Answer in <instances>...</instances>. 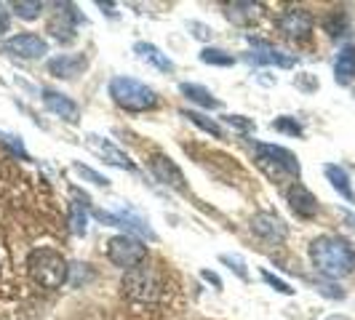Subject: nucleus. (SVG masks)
<instances>
[{
	"label": "nucleus",
	"mask_w": 355,
	"mask_h": 320,
	"mask_svg": "<svg viewBox=\"0 0 355 320\" xmlns=\"http://www.w3.org/2000/svg\"><path fill=\"white\" fill-rule=\"evenodd\" d=\"M310 262L320 275L339 281L355 272V249L337 235H320L310 243Z\"/></svg>",
	"instance_id": "obj_1"
},
{
	"label": "nucleus",
	"mask_w": 355,
	"mask_h": 320,
	"mask_svg": "<svg viewBox=\"0 0 355 320\" xmlns=\"http://www.w3.org/2000/svg\"><path fill=\"white\" fill-rule=\"evenodd\" d=\"M27 275L40 288L56 291V288H62V285L67 283L70 265H67V259L56 249L40 246V249H33L27 254Z\"/></svg>",
	"instance_id": "obj_2"
},
{
	"label": "nucleus",
	"mask_w": 355,
	"mask_h": 320,
	"mask_svg": "<svg viewBox=\"0 0 355 320\" xmlns=\"http://www.w3.org/2000/svg\"><path fill=\"white\" fill-rule=\"evenodd\" d=\"M110 99L121 107L123 112H150L158 107V94L150 89L147 83L137 80V78H128V75H115L110 80Z\"/></svg>",
	"instance_id": "obj_3"
},
{
	"label": "nucleus",
	"mask_w": 355,
	"mask_h": 320,
	"mask_svg": "<svg viewBox=\"0 0 355 320\" xmlns=\"http://www.w3.org/2000/svg\"><path fill=\"white\" fill-rule=\"evenodd\" d=\"M254 163L257 168L265 174L267 179L278 181V179H300L302 166L300 158L286 150L281 144H267V142H254Z\"/></svg>",
	"instance_id": "obj_4"
},
{
	"label": "nucleus",
	"mask_w": 355,
	"mask_h": 320,
	"mask_svg": "<svg viewBox=\"0 0 355 320\" xmlns=\"http://www.w3.org/2000/svg\"><path fill=\"white\" fill-rule=\"evenodd\" d=\"M147 259V246L142 243V238H134V235H115L107 240V262L118 269H134V267L144 265Z\"/></svg>",
	"instance_id": "obj_5"
},
{
	"label": "nucleus",
	"mask_w": 355,
	"mask_h": 320,
	"mask_svg": "<svg viewBox=\"0 0 355 320\" xmlns=\"http://www.w3.org/2000/svg\"><path fill=\"white\" fill-rule=\"evenodd\" d=\"M123 294L131 302H155L160 296V278L153 267L139 265L123 275Z\"/></svg>",
	"instance_id": "obj_6"
},
{
	"label": "nucleus",
	"mask_w": 355,
	"mask_h": 320,
	"mask_svg": "<svg viewBox=\"0 0 355 320\" xmlns=\"http://www.w3.org/2000/svg\"><path fill=\"white\" fill-rule=\"evenodd\" d=\"M94 216L102 222V224H107V227H121V230H125V235H139V238H147V240H158V235L153 232V227H150V222L144 219V216H139L137 211H131V208H121V211H102V208H94Z\"/></svg>",
	"instance_id": "obj_7"
},
{
	"label": "nucleus",
	"mask_w": 355,
	"mask_h": 320,
	"mask_svg": "<svg viewBox=\"0 0 355 320\" xmlns=\"http://www.w3.org/2000/svg\"><path fill=\"white\" fill-rule=\"evenodd\" d=\"M147 166H150V174L158 179L160 184L177 190V193H184L187 190V179H184V171L177 166V160L166 152H150L147 155Z\"/></svg>",
	"instance_id": "obj_8"
},
{
	"label": "nucleus",
	"mask_w": 355,
	"mask_h": 320,
	"mask_svg": "<svg viewBox=\"0 0 355 320\" xmlns=\"http://www.w3.org/2000/svg\"><path fill=\"white\" fill-rule=\"evenodd\" d=\"M86 21V19L78 14V8L72 3H56V11L53 17L49 19V33H51L53 40L59 43H72L78 37V24Z\"/></svg>",
	"instance_id": "obj_9"
},
{
	"label": "nucleus",
	"mask_w": 355,
	"mask_h": 320,
	"mask_svg": "<svg viewBox=\"0 0 355 320\" xmlns=\"http://www.w3.org/2000/svg\"><path fill=\"white\" fill-rule=\"evenodd\" d=\"M254 51L246 53V62L249 64H257V67H281V70H291L297 64V56L294 53H286L281 48H275L272 43H265V40H257V37H249Z\"/></svg>",
	"instance_id": "obj_10"
},
{
	"label": "nucleus",
	"mask_w": 355,
	"mask_h": 320,
	"mask_svg": "<svg viewBox=\"0 0 355 320\" xmlns=\"http://www.w3.org/2000/svg\"><path fill=\"white\" fill-rule=\"evenodd\" d=\"M249 227L259 240H265V243H270V246H281L286 238H288V224H286L275 211L254 213L249 222Z\"/></svg>",
	"instance_id": "obj_11"
},
{
	"label": "nucleus",
	"mask_w": 355,
	"mask_h": 320,
	"mask_svg": "<svg viewBox=\"0 0 355 320\" xmlns=\"http://www.w3.org/2000/svg\"><path fill=\"white\" fill-rule=\"evenodd\" d=\"M313 27H315V19L302 6H291L278 17V30L288 40H307L313 35Z\"/></svg>",
	"instance_id": "obj_12"
},
{
	"label": "nucleus",
	"mask_w": 355,
	"mask_h": 320,
	"mask_svg": "<svg viewBox=\"0 0 355 320\" xmlns=\"http://www.w3.org/2000/svg\"><path fill=\"white\" fill-rule=\"evenodd\" d=\"M0 48L19 59H43L49 53V43L35 33H17V35L6 37Z\"/></svg>",
	"instance_id": "obj_13"
},
{
	"label": "nucleus",
	"mask_w": 355,
	"mask_h": 320,
	"mask_svg": "<svg viewBox=\"0 0 355 320\" xmlns=\"http://www.w3.org/2000/svg\"><path fill=\"white\" fill-rule=\"evenodd\" d=\"M86 144H89L99 158H105V163L115 166V168H121V171H128V174H137V163L128 158L121 147H115L110 139L96 136V134H86Z\"/></svg>",
	"instance_id": "obj_14"
},
{
	"label": "nucleus",
	"mask_w": 355,
	"mask_h": 320,
	"mask_svg": "<svg viewBox=\"0 0 355 320\" xmlns=\"http://www.w3.org/2000/svg\"><path fill=\"white\" fill-rule=\"evenodd\" d=\"M40 99H43V105L49 112H53L56 118H62L64 123L70 125H78L80 123V107L75 99H70L67 94H62V91H53V89H43L40 91Z\"/></svg>",
	"instance_id": "obj_15"
},
{
	"label": "nucleus",
	"mask_w": 355,
	"mask_h": 320,
	"mask_svg": "<svg viewBox=\"0 0 355 320\" xmlns=\"http://www.w3.org/2000/svg\"><path fill=\"white\" fill-rule=\"evenodd\" d=\"M286 203H288V208L297 213L300 219H313V216H318V197L313 195L304 184L300 181H294L288 190H286Z\"/></svg>",
	"instance_id": "obj_16"
},
{
	"label": "nucleus",
	"mask_w": 355,
	"mask_h": 320,
	"mask_svg": "<svg viewBox=\"0 0 355 320\" xmlns=\"http://www.w3.org/2000/svg\"><path fill=\"white\" fill-rule=\"evenodd\" d=\"M49 72H51L53 78H59V80H72V78H78L80 72L89 67V59L83 56V53H59V56H53L49 59Z\"/></svg>",
	"instance_id": "obj_17"
},
{
	"label": "nucleus",
	"mask_w": 355,
	"mask_h": 320,
	"mask_svg": "<svg viewBox=\"0 0 355 320\" xmlns=\"http://www.w3.org/2000/svg\"><path fill=\"white\" fill-rule=\"evenodd\" d=\"M134 53L142 59L144 64L155 67L158 72H174L177 70V64L171 62V56L160 51L155 43H144V40H139V43H134Z\"/></svg>",
	"instance_id": "obj_18"
},
{
	"label": "nucleus",
	"mask_w": 355,
	"mask_h": 320,
	"mask_svg": "<svg viewBox=\"0 0 355 320\" xmlns=\"http://www.w3.org/2000/svg\"><path fill=\"white\" fill-rule=\"evenodd\" d=\"M334 80H337L339 86L355 83V46L353 43H347V46L339 48L337 59H334Z\"/></svg>",
	"instance_id": "obj_19"
},
{
	"label": "nucleus",
	"mask_w": 355,
	"mask_h": 320,
	"mask_svg": "<svg viewBox=\"0 0 355 320\" xmlns=\"http://www.w3.org/2000/svg\"><path fill=\"white\" fill-rule=\"evenodd\" d=\"M323 174L329 179V184L334 187V193H339V197H345L347 203H355V190H353V181H350V174L337 166V163H326L323 166Z\"/></svg>",
	"instance_id": "obj_20"
},
{
	"label": "nucleus",
	"mask_w": 355,
	"mask_h": 320,
	"mask_svg": "<svg viewBox=\"0 0 355 320\" xmlns=\"http://www.w3.org/2000/svg\"><path fill=\"white\" fill-rule=\"evenodd\" d=\"M179 91H182L184 99H190L193 105L203 107V109H219V107H222V102H219L206 86H198V83H179Z\"/></svg>",
	"instance_id": "obj_21"
},
{
	"label": "nucleus",
	"mask_w": 355,
	"mask_h": 320,
	"mask_svg": "<svg viewBox=\"0 0 355 320\" xmlns=\"http://www.w3.org/2000/svg\"><path fill=\"white\" fill-rule=\"evenodd\" d=\"M225 14L232 24H251L254 19L262 17V6L259 3H230Z\"/></svg>",
	"instance_id": "obj_22"
},
{
	"label": "nucleus",
	"mask_w": 355,
	"mask_h": 320,
	"mask_svg": "<svg viewBox=\"0 0 355 320\" xmlns=\"http://www.w3.org/2000/svg\"><path fill=\"white\" fill-rule=\"evenodd\" d=\"M182 118H187L190 123H196L203 134H209V136H214V139H225V128L216 123L214 118H209V115L196 112V109H182Z\"/></svg>",
	"instance_id": "obj_23"
},
{
	"label": "nucleus",
	"mask_w": 355,
	"mask_h": 320,
	"mask_svg": "<svg viewBox=\"0 0 355 320\" xmlns=\"http://www.w3.org/2000/svg\"><path fill=\"white\" fill-rule=\"evenodd\" d=\"M67 222H70L72 235H78V238H83L89 232V211L80 200H72L67 206Z\"/></svg>",
	"instance_id": "obj_24"
},
{
	"label": "nucleus",
	"mask_w": 355,
	"mask_h": 320,
	"mask_svg": "<svg viewBox=\"0 0 355 320\" xmlns=\"http://www.w3.org/2000/svg\"><path fill=\"white\" fill-rule=\"evenodd\" d=\"M200 62L209 64V67H232L235 64V56L227 53L225 48H216V46H206L200 51Z\"/></svg>",
	"instance_id": "obj_25"
},
{
	"label": "nucleus",
	"mask_w": 355,
	"mask_h": 320,
	"mask_svg": "<svg viewBox=\"0 0 355 320\" xmlns=\"http://www.w3.org/2000/svg\"><path fill=\"white\" fill-rule=\"evenodd\" d=\"M272 131H278V134H286V136H302L304 128L302 123L294 118V115H281V118H275L272 123H270Z\"/></svg>",
	"instance_id": "obj_26"
},
{
	"label": "nucleus",
	"mask_w": 355,
	"mask_h": 320,
	"mask_svg": "<svg viewBox=\"0 0 355 320\" xmlns=\"http://www.w3.org/2000/svg\"><path fill=\"white\" fill-rule=\"evenodd\" d=\"M11 8H14V14H17L19 19L33 21V19H37L40 14H43V8H46V6H43L40 0H17Z\"/></svg>",
	"instance_id": "obj_27"
},
{
	"label": "nucleus",
	"mask_w": 355,
	"mask_h": 320,
	"mask_svg": "<svg viewBox=\"0 0 355 320\" xmlns=\"http://www.w3.org/2000/svg\"><path fill=\"white\" fill-rule=\"evenodd\" d=\"M72 171L78 174L80 179H86V181H91L94 187H110V179L105 177V174H99V171H94L91 166H83V163H72Z\"/></svg>",
	"instance_id": "obj_28"
},
{
	"label": "nucleus",
	"mask_w": 355,
	"mask_h": 320,
	"mask_svg": "<svg viewBox=\"0 0 355 320\" xmlns=\"http://www.w3.org/2000/svg\"><path fill=\"white\" fill-rule=\"evenodd\" d=\"M219 262L222 265H227L241 278V281H249V269H246V262H243V256H238V254H222L219 256Z\"/></svg>",
	"instance_id": "obj_29"
},
{
	"label": "nucleus",
	"mask_w": 355,
	"mask_h": 320,
	"mask_svg": "<svg viewBox=\"0 0 355 320\" xmlns=\"http://www.w3.org/2000/svg\"><path fill=\"white\" fill-rule=\"evenodd\" d=\"M259 275H262V281H265V283L270 285L272 291H278V294H284V296H294V288H291V285L286 283L284 278H278V275H272L270 269H262Z\"/></svg>",
	"instance_id": "obj_30"
},
{
	"label": "nucleus",
	"mask_w": 355,
	"mask_h": 320,
	"mask_svg": "<svg viewBox=\"0 0 355 320\" xmlns=\"http://www.w3.org/2000/svg\"><path fill=\"white\" fill-rule=\"evenodd\" d=\"M225 123L235 128V131H241V134H254L257 131V123L246 115H225Z\"/></svg>",
	"instance_id": "obj_31"
},
{
	"label": "nucleus",
	"mask_w": 355,
	"mask_h": 320,
	"mask_svg": "<svg viewBox=\"0 0 355 320\" xmlns=\"http://www.w3.org/2000/svg\"><path fill=\"white\" fill-rule=\"evenodd\" d=\"M0 144H6V147H8L14 155H19V158L30 160V152L24 150V144H21L19 136H11V134H3V131H0Z\"/></svg>",
	"instance_id": "obj_32"
},
{
	"label": "nucleus",
	"mask_w": 355,
	"mask_h": 320,
	"mask_svg": "<svg viewBox=\"0 0 355 320\" xmlns=\"http://www.w3.org/2000/svg\"><path fill=\"white\" fill-rule=\"evenodd\" d=\"M187 30L193 33V37H198V40H211L214 37V30L209 27V24H203V21H187Z\"/></svg>",
	"instance_id": "obj_33"
},
{
	"label": "nucleus",
	"mask_w": 355,
	"mask_h": 320,
	"mask_svg": "<svg viewBox=\"0 0 355 320\" xmlns=\"http://www.w3.org/2000/svg\"><path fill=\"white\" fill-rule=\"evenodd\" d=\"M315 288H318L323 296H329V299H345V291L339 288V285H334V283H315Z\"/></svg>",
	"instance_id": "obj_34"
},
{
	"label": "nucleus",
	"mask_w": 355,
	"mask_h": 320,
	"mask_svg": "<svg viewBox=\"0 0 355 320\" xmlns=\"http://www.w3.org/2000/svg\"><path fill=\"white\" fill-rule=\"evenodd\" d=\"M345 27H347V21H345V17H342V14H334V17H331L329 21H326V30L331 33V37L342 35L339 30H345Z\"/></svg>",
	"instance_id": "obj_35"
},
{
	"label": "nucleus",
	"mask_w": 355,
	"mask_h": 320,
	"mask_svg": "<svg viewBox=\"0 0 355 320\" xmlns=\"http://www.w3.org/2000/svg\"><path fill=\"white\" fill-rule=\"evenodd\" d=\"M8 27H11V14H8V8L0 3V35H6Z\"/></svg>",
	"instance_id": "obj_36"
},
{
	"label": "nucleus",
	"mask_w": 355,
	"mask_h": 320,
	"mask_svg": "<svg viewBox=\"0 0 355 320\" xmlns=\"http://www.w3.org/2000/svg\"><path fill=\"white\" fill-rule=\"evenodd\" d=\"M294 83H297L300 89H304V91H315V89H318V83H315V80H313L310 75H304V78H297Z\"/></svg>",
	"instance_id": "obj_37"
},
{
	"label": "nucleus",
	"mask_w": 355,
	"mask_h": 320,
	"mask_svg": "<svg viewBox=\"0 0 355 320\" xmlns=\"http://www.w3.org/2000/svg\"><path fill=\"white\" fill-rule=\"evenodd\" d=\"M200 275H203V281H206V283H211L216 291L222 288V281H219V275H216V272H211V269H203Z\"/></svg>",
	"instance_id": "obj_38"
},
{
	"label": "nucleus",
	"mask_w": 355,
	"mask_h": 320,
	"mask_svg": "<svg viewBox=\"0 0 355 320\" xmlns=\"http://www.w3.org/2000/svg\"><path fill=\"white\" fill-rule=\"evenodd\" d=\"M342 216H345V222H347V224L355 230V213H350L347 208H342Z\"/></svg>",
	"instance_id": "obj_39"
},
{
	"label": "nucleus",
	"mask_w": 355,
	"mask_h": 320,
	"mask_svg": "<svg viewBox=\"0 0 355 320\" xmlns=\"http://www.w3.org/2000/svg\"><path fill=\"white\" fill-rule=\"evenodd\" d=\"M96 6H99V8H102V11H107V14H110V17H115V11H112V8H115V6H112V3H102V0H99V3H96Z\"/></svg>",
	"instance_id": "obj_40"
},
{
	"label": "nucleus",
	"mask_w": 355,
	"mask_h": 320,
	"mask_svg": "<svg viewBox=\"0 0 355 320\" xmlns=\"http://www.w3.org/2000/svg\"><path fill=\"white\" fill-rule=\"evenodd\" d=\"M329 320H347V318H339V315H334V318H329Z\"/></svg>",
	"instance_id": "obj_41"
},
{
	"label": "nucleus",
	"mask_w": 355,
	"mask_h": 320,
	"mask_svg": "<svg viewBox=\"0 0 355 320\" xmlns=\"http://www.w3.org/2000/svg\"><path fill=\"white\" fill-rule=\"evenodd\" d=\"M0 275H3V262H0Z\"/></svg>",
	"instance_id": "obj_42"
},
{
	"label": "nucleus",
	"mask_w": 355,
	"mask_h": 320,
	"mask_svg": "<svg viewBox=\"0 0 355 320\" xmlns=\"http://www.w3.org/2000/svg\"><path fill=\"white\" fill-rule=\"evenodd\" d=\"M353 96H355V91H353Z\"/></svg>",
	"instance_id": "obj_43"
}]
</instances>
